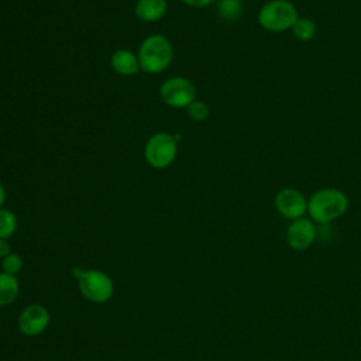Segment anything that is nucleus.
<instances>
[{
	"instance_id": "obj_10",
	"label": "nucleus",
	"mask_w": 361,
	"mask_h": 361,
	"mask_svg": "<svg viewBox=\"0 0 361 361\" xmlns=\"http://www.w3.org/2000/svg\"><path fill=\"white\" fill-rule=\"evenodd\" d=\"M110 66L116 73L121 76H134L141 71L137 54L126 48L117 49L111 54Z\"/></svg>"
},
{
	"instance_id": "obj_3",
	"label": "nucleus",
	"mask_w": 361,
	"mask_h": 361,
	"mask_svg": "<svg viewBox=\"0 0 361 361\" xmlns=\"http://www.w3.org/2000/svg\"><path fill=\"white\" fill-rule=\"evenodd\" d=\"M298 18V8L290 0H268L257 16L261 28L269 32H285L293 27Z\"/></svg>"
},
{
	"instance_id": "obj_16",
	"label": "nucleus",
	"mask_w": 361,
	"mask_h": 361,
	"mask_svg": "<svg viewBox=\"0 0 361 361\" xmlns=\"http://www.w3.org/2000/svg\"><path fill=\"white\" fill-rule=\"evenodd\" d=\"M186 110H188V116L193 121H204L210 116V106L206 102L199 100V99L192 102L186 107Z\"/></svg>"
},
{
	"instance_id": "obj_8",
	"label": "nucleus",
	"mask_w": 361,
	"mask_h": 361,
	"mask_svg": "<svg viewBox=\"0 0 361 361\" xmlns=\"http://www.w3.org/2000/svg\"><path fill=\"white\" fill-rule=\"evenodd\" d=\"M317 235L316 223L307 217L292 220L286 228V243L292 250L303 251L309 248Z\"/></svg>"
},
{
	"instance_id": "obj_14",
	"label": "nucleus",
	"mask_w": 361,
	"mask_h": 361,
	"mask_svg": "<svg viewBox=\"0 0 361 361\" xmlns=\"http://www.w3.org/2000/svg\"><path fill=\"white\" fill-rule=\"evenodd\" d=\"M216 10L221 20L233 23L241 17L244 7L241 0H217Z\"/></svg>"
},
{
	"instance_id": "obj_15",
	"label": "nucleus",
	"mask_w": 361,
	"mask_h": 361,
	"mask_svg": "<svg viewBox=\"0 0 361 361\" xmlns=\"http://www.w3.org/2000/svg\"><path fill=\"white\" fill-rule=\"evenodd\" d=\"M17 231V216L8 209H0V238H10Z\"/></svg>"
},
{
	"instance_id": "obj_18",
	"label": "nucleus",
	"mask_w": 361,
	"mask_h": 361,
	"mask_svg": "<svg viewBox=\"0 0 361 361\" xmlns=\"http://www.w3.org/2000/svg\"><path fill=\"white\" fill-rule=\"evenodd\" d=\"M180 1L193 8H203V7L210 6L214 0H180Z\"/></svg>"
},
{
	"instance_id": "obj_17",
	"label": "nucleus",
	"mask_w": 361,
	"mask_h": 361,
	"mask_svg": "<svg viewBox=\"0 0 361 361\" xmlns=\"http://www.w3.org/2000/svg\"><path fill=\"white\" fill-rule=\"evenodd\" d=\"M23 268V258L18 254H8L1 259V271L8 275H17Z\"/></svg>"
},
{
	"instance_id": "obj_11",
	"label": "nucleus",
	"mask_w": 361,
	"mask_h": 361,
	"mask_svg": "<svg viewBox=\"0 0 361 361\" xmlns=\"http://www.w3.org/2000/svg\"><path fill=\"white\" fill-rule=\"evenodd\" d=\"M166 0H137L134 6V14L142 23L159 21L166 14Z\"/></svg>"
},
{
	"instance_id": "obj_13",
	"label": "nucleus",
	"mask_w": 361,
	"mask_h": 361,
	"mask_svg": "<svg viewBox=\"0 0 361 361\" xmlns=\"http://www.w3.org/2000/svg\"><path fill=\"white\" fill-rule=\"evenodd\" d=\"M293 37L302 42L312 41L317 34V25L316 23L309 17H300L296 20L293 27L290 28Z\"/></svg>"
},
{
	"instance_id": "obj_2",
	"label": "nucleus",
	"mask_w": 361,
	"mask_h": 361,
	"mask_svg": "<svg viewBox=\"0 0 361 361\" xmlns=\"http://www.w3.org/2000/svg\"><path fill=\"white\" fill-rule=\"evenodd\" d=\"M140 68L145 73L158 75L169 68L173 59V47L162 34L145 37L137 51Z\"/></svg>"
},
{
	"instance_id": "obj_9",
	"label": "nucleus",
	"mask_w": 361,
	"mask_h": 361,
	"mask_svg": "<svg viewBox=\"0 0 361 361\" xmlns=\"http://www.w3.org/2000/svg\"><path fill=\"white\" fill-rule=\"evenodd\" d=\"M51 320L45 306L34 303L27 306L18 316V329L25 336H38L48 327Z\"/></svg>"
},
{
	"instance_id": "obj_1",
	"label": "nucleus",
	"mask_w": 361,
	"mask_h": 361,
	"mask_svg": "<svg viewBox=\"0 0 361 361\" xmlns=\"http://www.w3.org/2000/svg\"><path fill=\"white\" fill-rule=\"evenodd\" d=\"M347 195L337 188L317 189L307 197V214L316 224H329L340 219L348 209Z\"/></svg>"
},
{
	"instance_id": "obj_20",
	"label": "nucleus",
	"mask_w": 361,
	"mask_h": 361,
	"mask_svg": "<svg viewBox=\"0 0 361 361\" xmlns=\"http://www.w3.org/2000/svg\"><path fill=\"white\" fill-rule=\"evenodd\" d=\"M6 199H7V192H6L4 185L0 182V209H3V206L6 203Z\"/></svg>"
},
{
	"instance_id": "obj_12",
	"label": "nucleus",
	"mask_w": 361,
	"mask_h": 361,
	"mask_svg": "<svg viewBox=\"0 0 361 361\" xmlns=\"http://www.w3.org/2000/svg\"><path fill=\"white\" fill-rule=\"evenodd\" d=\"M20 292L18 281L14 275L0 272V306L11 305Z\"/></svg>"
},
{
	"instance_id": "obj_19",
	"label": "nucleus",
	"mask_w": 361,
	"mask_h": 361,
	"mask_svg": "<svg viewBox=\"0 0 361 361\" xmlns=\"http://www.w3.org/2000/svg\"><path fill=\"white\" fill-rule=\"evenodd\" d=\"M8 254H11V248H10V244L7 243V240L4 238H0V258L3 259L4 257H7Z\"/></svg>"
},
{
	"instance_id": "obj_6",
	"label": "nucleus",
	"mask_w": 361,
	"mask_h": 361,
	"mask_svg": "<svg viewBox=\"0 0 361 361\" xmlns=\"http://www.w3.org/2000/svg\"><path fill=\"white\" fill-rule=\"evenodd\" d=\"M196 86L185 76H172L162 82L159 87L161 100L173 109H186L196 100Z\"/></svg>"
},
{
	"instance_id": "obj_7",
	"label": "nucleus",
	"mask_w": 361,
	"mask_h": 361,
	"mask_svg": "<svg viewBox=\"0 0 361 361\" xmlns=\"http://www.w3.org/2000/svg\"><path fill=\"white\" fill-rule=\"evenodd\" d=\"M274 203L276 212L290 221L305 217L307 213V197L296 188H282L275 195Z\"/></svg>"
},
{
	"instance_id": "obj_5",
	"label": "nucleus",
	"mask_w": 361,
	"mask_h": 361,
	"mask_svg": "<svg viewBox=\"0 0 361 361\" xmlns=\"http://www.w3.org/2000/svg\"><path fill=\"white\" fill-rule=\"evenodd\" d=\"M178 155V140L169 133L152 134L144 147V158L154 169H165L171 166Z\"/></svg>"
},
{
	"instance_id": "obj_4",
	"label": "nucleus",
	"mask_w": 361,
	"mask_h": 361,
	"mask_svg": "<svg viewBox=\"0 0 361 361\" xmlns=\"http://www.w3.org/2000/svg\"><path fill=\"white\" fill-rule=\"evenodd\" d=\"M72 275L78 279V286L83 298L93 303H104L114 293L111 278L99 269L73 267Z\"/></svg>"
}]
</instances>
